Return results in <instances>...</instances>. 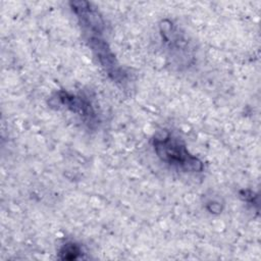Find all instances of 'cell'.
I'll use <instances>...</instances> for the list:
<instances>
[{
  "mask_svg": "<svg viewBox=\"0 0 261 261\" xmlns=\"http://www.w3.org/2000/svg\"><path fill=\"white\" fill-rule=\"evenodd\" d=\"M152 147L161 162L187 173H197L204 169L203 162L193 155L185 142L173 133L162 129L152 139Z\"/></svg>",
  "mask_w": 261,
  "mask_h": 261,
  "instance_id": "obj_1",
  "label": "cell"
},
{
  "mask_svg": "<svg viewBox=\"0 0 261 261\" xmlns=\"http://www.w3.org/2000/svg\"><path fill=\"white\" fill-rule=\"evenodd\" d=\"M162 46L170 63L178 69L187 68L194 62V49L185 32L170 19H162L159 23Z\"/></svg>",
  "mask_w": 261,
  "mask_h": 261,
  "instance_id": "obj_2",
  "label": "cell"
},
{
  "mask_svg": "<svg viewBox=\"0 0 261 261\" xmlns=\"http://www.w3.org/2000/svg\"><path fill=\"white\" fill-rule=\"evenodd\" d=\"M49 105L56 109H66L79 115L84 123L91 128H94L100 121L93 102L88 96L83 94L61 90L50 98Z\"/></svg>",
  "mask_w": 261,
  "mask_h": 261,
  "instance_id": "obj_3",
  "label": "cell"
},
{
  "mask_svg": "<svg viewBox=\"0 0 261 261\" xmlns=\"http://www.w3.org/2000/svg\"><path fill=\"white\" fill-rule=\"evenodd\" d=\"M60 258L63 260L77 259L82 255L81 247L73 242H66L59 250Z\"/></svg>",
  "mask_w": 261,
  "mask_h": 261,
  "instance_id": "obj_4",
  "label": "cell"
}]
</instances>
